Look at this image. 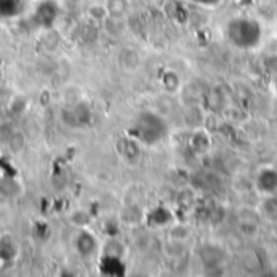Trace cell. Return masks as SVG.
<instances>
[{
	"instance_id": "cell-1",
	"label": "cell",
	"mask_w": 277,
	"mask_h": 277,
	"mask_svg": "<svg viewBox=\"0 0 277 277\" xmlns=\"http://www.w3.org/2000/svg\"><path fill=\"white\" fill-rule=\"evenodd\" d=\"M227 37L229 41L240 49H251L260 44L261 41V26L258 22L248 18H237L232 19L227 25Z\"/></svg>"
},
{
	"instance_id": "cell-2",
	"label": "cell",
	"mask_w": 277,
	"mask_h": 277,
	"mask_svg": "<svg viewBox=\"0 0 277 277\" xmlns=\"http://www.w3.org/2000/svg\"><path fill=\"white\" fill-rule=\"evenodd\" d=\"M166 131H167V127L166 123H164V120L154 114H143L138 118V125L135 128L136 136L143 143H146V145H154V143L162 140L164 135H166Z\"/></svg>"
},
{
	"instance_id": "cell-3",
	"label": "cell",
	"mask_w": 277,
	"mask_h": 277,
	"mask_svg": "<svg viewBox=\"0 0 277 277\" xmlns=\"http://www.w3.org/2000/svg\"><path fill=\"white\" fill-rule=\"evenodd\" d=\"M258 183L263 191H266L268 194H274L277 191V172L271 170V169L263 170Z\"/></svg>"
},
{
	"instance_id": "cell-4",
	"label": "cell",
	"mask_w": 277,
	"mask_h": 277,
	"mask_svg": "<svg viewBox=\"0 0 277 277\" xmlns=\"http://www.w3.org/2000/svg\"><path fill=\"white\" fill-rule=\"evenodd\" d=\"M130 2L128 0H107L106 2V8L109 12V16H115V18H122L128 12Z\"/></svg>"
},
{
	"instance_id": "cell-5",
	"label": "cell",
	"mask_w": 277,
	"mask_h": 277,
	"mask_svg": "<svg viewBox=\"0 0 277 277\" xmlns=\"http://www.w3.org/2000/svg\"><path fill=\"white\" fill-rule=\"evenodd\" d=\"M88 15H89V18L96 19V22H104V19L109 16V12H107L106 5L96 4V5H91L88 8Z\"/></svg>"
},
{
	"instance_id": "cell-6",
	"label": "cell",
	"mask_w": 277,
	"mask_h": 277,
	"mask_svg": "<svg viewBox=\"0 0 277 277\" xmlns=\"http://www.w3.org/2000/svg\"><path fill=\"white\" fill-rule=\"evenodd\" d=\"M162 83H164V88H166L169 92H173V91H177L180 81H179V78H177L175 73H172V71H167V73L164 75Z\"/></svg>"
},
{
	"instance_id": "cell-7",
	"label": "cell",
	"mask_w": 277,
	"mask_h": 277,
	"mask_svg": "<svg viewBox=\"0 0 277 277\" xmlns=\"http://www.w3.org/2000/svg\"><path fill=\"white\" fill-rule=\"evenodd\" d=\"M193 4H200L204 7H215L217 4H221V0H190Z\"/></svg>"
},
{
	"instance_id": "cell-8",
	"label": "cell",
	"mask_w": 277,
	"mask_h": 277,
	"mask_svg": "<svg viewBox=\"0 0 277 277\" xmlns=\"http://www.w3.org/2000/svg\"><path fill=\"white\" fill-rule=\"evenodd\" d=\"M154 2H157V0H154Z\"/></svg>"
}]
</instances>
